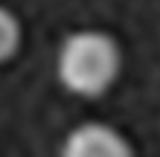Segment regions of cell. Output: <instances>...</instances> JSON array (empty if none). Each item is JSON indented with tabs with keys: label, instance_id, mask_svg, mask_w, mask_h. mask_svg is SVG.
<instances>
[{
	"label": "cell",
	"instance_id": "obj_2",
	"mask_svg": "<svg viewBox=\"0 0 160 157\" xmlns=\"http://www.w3.org/2000/svg\"><path fill=\"white\" fill-rule=\"evenodd\" d=\"M61 157H134V151L114 125L82 122L67 134Z\"/></svg>",
	"mask_w": 160,
	"mask_h": 157
},
{
	"label": "cell",
	"instance_id": "obj_3",
	"mask_svg": "<svg viewBox=\"0 0 160 157\" xmlns=\"http://www.w3.org/2000/svg\"><path fill=\"white\" fill-rule=\"evenodd\" d=\"M21 41H23V29H21L18 15L0 6V64L9 61L21 50Z\"/></svg>",
	"mask_w": 160,
	"mask_h": 157
},
{
	"label": "cell",
	"instance_id": "obj_1",
	"mask_svg": "<svg viewBox=\"0 0 160 157\" xmlns=\"http://www.w3.org/2000/svg\"><path fill=\"white\" fill-rule=\"evenodd\" d=\"M122 50L114 35L102 29H79L70 32L58 47L55 73L64 90L82 99H96L108 93L119 79Z\"/></svg>",
	"mask_w": 160,
	"mask_h": 157
}]
</instances>
